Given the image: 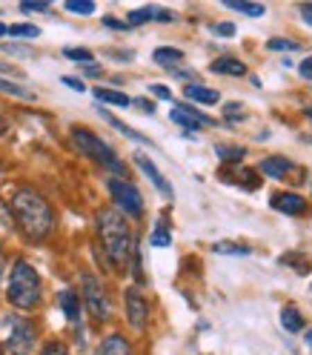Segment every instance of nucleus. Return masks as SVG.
Instances as JSON below:
<instances>
[{
	"mask_svg": "<svg viewBox=\"0 0 312 355\" xmlns=\"http://www.w3.org/2000/svg\"><path fill=\"white\" fill-rule=\"evenodd\" d=\"M12 218L29 241H43L55 230V212L40 192L20 187L12 198Z\"/></svg>",
	"mask_w": 312,
	"mask_h": 355,
	"instance_id": "f257e3e1",
	"label": "nucleus"
},
{
	"mask_svg": "<svg viewBox=\"0 0 312 355\" xmlns=\"http://www.w3.org/2000/svg\"><path fill=\"white\" fill-rule=\"evenodd\" d=\"M98 238L103 243V250L112 261V266L123 270L132 261V250H135V238L126 224V218L118 209H101L98 212Z\"/></svg>",
	"mask_w": 312,
	"mask_h": 355,
	"instance_id": "f03ea898",
	"label": "nucleus"
},
{
	"mask_svg": "<svg viewBox=\"0 0 312 355\" xmlns=\"http://www.w3.org/2000/svg\"><path fill=\"white\" fill-rule=\"evenodd\" d=\"M6 298L17 309H35L40 304V275L35 272L32 263L15 261L9 286H6Z\"/></svg>",
	"mask_w": 312,
	"mask_h": 355,
	"instance_id": "7ed1b4c3",
	"label": "nucleus"
},
{
	"mask_svg": "<svg viewBox=\"0 0 312 355\" xmlns=\"http://www.w3.org/2000/svg\"><path fill=\"white\" fill-rule=\"evenodd\" d=\"M72 141H75V146L86 155V158H92V161L101 164L103 169H109V172H115L118 178H123L126 166L121 164V158L115 155V149L109 146L103 138H98L95 132H89V129H83V126H72Z\"/></svg>",
	"mask_w": 312,
	"mask_h": 355,
	"instance_id": "20e7f679",
	"label": "nucleus"
},
{
	"mask_svg": "<svg viewBox=\"0 0 312 355\" xmlns=\"http://www.w3.org/2000/svg\"><path fill=\"white\" fill-rule=\"evenodd\" d=\"M109 195L118 204V212H126L129 218H141L144 215V198L135 184L123 181V178H109Z\"/></svg>",
	"mask_w": 312,
	"mask_h": 355,
	"instance_id": "39448f33",
	"label": "nucleus"
},
{
	"mask_svg": "<svg viewBox=\"0 0 312 355\" xmlns=\"http://www.w3.org/2000/svg\"><path fill=\"white\" fill-rule=\"evenodd\" d=\"M9 332H6V349L9 355H32L37 332L26 318H9Z\"/></svg>",
	"mask_w": 312,
	"mask_h": 355,
	"instance_id": "423d86ee",
	"label": "nucleus"
},
{
	"mask_svg": "<svg viewBox=\"0 0 312 355\" xmlns=\"http://www.w3.org/2000/svg\"><path fill=\"white\" fill-rule=\"evenodd\" d=\"M83 301L89 306V313H92L98 321H106L109 315H112V306H109V298L103 293V284L92 272L83 275Z\"/></svg>",
	"mask_w": 312,
	"mask_h": 355,
	"instance_id": "0eeeda50",
	"label": "nucleus"
},
{
	"mask_svg": "<svg viewBox=\"0 0 312 355\" xmlns=\"http://www.w3.org/2000/svg\"><path fill=\"white\" fill-rule=\"evenodd\" d=\"M123 298H126V318H129L132 329H144L149 321V304H146L144 293L138 286H129Z\"/></svg>",
	"mask_w": 312,
	"mask_h": 355,
	"instance_id": "6e6552de",
	"label": "nucleus"
},
{
	"mask_svg": "<svg viewBox=\"0 0 312 355\" xmlns=\"http://www.w3.org/2000/svg\"><path fill=\"white\" fill-rule=\"evenodd\" d=\"M135 164H138V169H141V172L149 178V181H152L155 187H158V192H161V195L172 198V187H169V181H166V178L161 175V169L152 164V158H149V155H144V152H135Z\"/></svg>",
	"mask_w": 312,
	"mask_h": 355,
	"instance_id": "1a4fd4ad",
	"label": "nucleus"
},
{
	"mask_svg": "<svg viewBox=\"0 0 312 355\" xmlns=\"http://www.w3.org/2000/svg\"><path fill=\"white\" fill-rule=\"evenodd\" d=\"M272 209H278L284 215H301V212H306V201L295 192H281L272 198Z\"/></svg>",
	"mask_w": 312,
	"mask_h": 355,
	"instance_id": "9d476101",
	"label": "nucleus"
},
{
	"mask_svg": "<svg viewBox=\"0 0 312 355\" xmlns=\"http://www.w3.org/2000/svg\"><path fill=\"white\" fill-rule=\"evenodd\" d=\"M146 20H175V15L169 9H155V6H146V9H135V12H129L126 17V26H138V24H146Z\"/></svg>",
	"mask_w": 312,
	"mask_h": 355,
	"instance_id": "9b49d317",
	"label": "nucleus"
},
{
	"mask_svg": "<svg viewBox=\"0 0 312 355\" xmlns=\"http://www.w3.org/2000/svg\"><path fill=\"white\" fill-rule=\"evenodd\" d=\"M289 169H293V161L281 158V155H272V158H263L258 164V172L266 175V178H284Z\"/></svg>",
	"mask_w": 312,
	"mask_h": 355,
	"instance_id": "f8f14e48",
	"label": "nucleus"
},
{
	"mask_svg": "<svg viewBox=\"0 0 312 355\" xmlns=\"http://www.w3.org/2000/svg\"><path fill=\"white\" fill-rule=\"evenodd\" d=\"M184 95H187L189 101H195V103H204V106H212V103H218V101H220V95L215 92V89L200 86V83H187Z\"/></svg>",
	"mask_w": 312,
	"mask_h": 355,
	"instance_id": "ddd939ff",
	"label": "nucleus"
},
{
	"mask_svg": "<svg viewBox=\"0 0 312 355\" xmlns=\"http://www.w3.org/2000/svg\"><path fill=\"white\" fill-rule=\"evenodd\" d=\"M58 301H60L63 315L69 318L72 324H78V321H80V298H78V293H75V290H60Z\"/></svg>",
	"mask_w": 312,
	"mask_h": 355,
	"instance_id": "4468645a",
	"label": "nucleus"
},
{
	"mask_svg": "<svg viewBox=\"0 0 312 355\" xmlns=\"http://www.w3.org/2000/svg\"><path fill=\"white\" fill-rule=\"evenodd\" d=\"M209 69L215 75H243L247 72V66H243L238 58H218V60H212Z\"/></svg>",
	"mask_w": 312,
	"mask_h": 355,
	"instance_id": "2eb2a0df",
	"label": "nucleus"
},
{
	"mask_svg": "<svg viewBox=\"0 0 312 355\" xmlns=\"http://www.w3.org/2000/svg\"><path fill=\"white\" fill-rule=\"evenodd\" d=\"M101 355H132V349H129V341L115 332V336H109L101 344Z\"/></svg>",
	"mask_w": 312,
	"mask_h": 355,
	"instance_id": "dca6fc26",
	"label": "nucleus"
},
{
	"mask_svg": "<svg viewBox=\"0 0 312 355\" xmlns=\"http://www.w3.org/2000/svg\"><path fill=\"white\" fill-rule=\"evenodd\" d=\"M92 95H95L101 103H112V106H129V103H132V101H129V95L118 92V89H103V86H98Z\"/></svg>",
	"mask_w": 312,
	"mask_h": 355,
	"instance_id": "f3484780",
	"label": "nucleus"
},
{
	"mask_svg": "<svg viewBox=\"0 0 312 355\" xmlns=\"http://www.w3.org/2000/svg\"><path fill=\"white\" fill-rule=\"evenodd\" d=\"M101 115L106 118V123L109 126H115L118 132H121V135H126V138H132V141H138V144H152L146 135H141V132H135V129H132V126H126V123H121L118 118H112V115H109V112H103V109H101Z\"/></svg>",
	"mask_w": 312,
	"mask_h": 355,
	"instance_id": "a211bd4d",
	"label": "nucleus"
},
{
	"mask_svg": "<svg viewBox=\"0 0 312 355\" xmlns=\"http://www.w3.org/2000/svg\"><path fill=\"white\" fill-rule=\"evenodd\" d=\"M215 255H229V258H243L250 255V247H243V243H235V241H220L212 247Z\"/></svg>",
	"mask_w": 312,
	"mask_h": 355,
	"instance_id": "6ab92c4d",
	"label": "nucleus"
},
{
	"mask_svg": "<svg viewBox=\"0 0 312 355\" xmlns=\"http://www.w3.org/2000/svg\"><path fill=\"white\" fill-rule=\"evenodd\" d=\"M281 324H284L286 332H301L304 329V315L298 313L295 306H286L284 313H281Z\"/></svg>",
	"mask_w": 312,
	"mask_h": 355,
	"instance_id": "aec40b11",
	"label": "nucleus"
},
{
	"mask_svg": "<svg viewBox=\"0 0 312 355\" xmlns=\"http://www.w3.org/2000/svg\"><path fill=\"white\" fill-rule=\"evenodd\" d=\"M227 9H235V12H243L250 17H261L263 15V6L261 3H252V0H224Z\"/></svg>",
	"mask_w": 312,
	"mask_h": 355,
	"instance_id": "412c9836",
	"label": "nucleus"
},
{
	"mask_svg": "<svg viewBox=\"0 0 312 355\" xmlns=\"http://www.w3.org/2000/svg\"><path fill=\"white\" fill-rule=\"evenodd\" d=\"M155 63H161V66H175V63H181L184 60V52L181 49H172V46H161V49H155Z\"/></svg>",
	"mask_w": 312,
	"mask_h": 355,
	"instance_id": "4be33fe9",
	"label": "nucleus"
},
{
	"mask_svg": "<svg viewBox=\"0 0 312 355\" xmlns=\"http://www.w3.org/2000/svg\"><path fill=\"white\" fill-rule=\"evenodd\" d=\"M0 92H6V95H12V98H24V101H32V98H35L29 89H24V86L15 83V80H6V78H0Z\"/></svg>",
	"mask_w": 312,
	"mask_h": 355,
	"instance_id": "5701e85b",
	"label": "nucleus"
},
{
	"mask_svg": "<svg viewBox=\"0 0 312 355\" xmlns=\"http://www.w3.org/2000/svg\"><path fill=\"white\" fill-rule=\"evenodd\" d=\"M172 243V232L166 227V220L161 218L158 224H155V232H152V247H169Z\"/></svg>",
	"mask_w": 312,
	"mask_h": 355,
	"instance_id": "b1692460",
	"label": "nucleus"
},
{
	"mask_svg": "<svg viewBox=\"0 0 312 355\" xmlns=\"http://www.w3.org/2000/svg\"><path fill=\"white\" fill-rule=\"evenodd\" d=\"M266 49H270V52H295L298 43L286 40V37H270V40H266Z\"/></svg>",
	"mask_w": 312,
	"mask_h": 355,
	"instance_id": "393cba45",
	"label": "nucleus"
},
{
	"mask_svg": "<svg viewBox=\"0 0 312 355\" xmlns=\"http://www.w3.org/2000/svg\"><path fill=\"white\" fill-rule=\"evenodd\" d=\"M66 12H72V15H92L95 3H92V0H66Z\"/></svg>",
	"mask_w": 312,
	"mask_h": 355,
	"instance_id": "a878e982",
	"label": "nucleus"
},
{
	"mask_svg": "<svg viewBox=\"0 0 312 355\" xmlns=\"http://www.w3.org/2000/svg\"><path fill=\"white\" fill-rule=\"evenodd\" d=\"M215 152H218V158H224L227 164H235L243 158V146H215Z\"/></svg>",
	"mask_w": 312,
	"mask_h": 355,
	"instance_id": "bb28decb",
	"label": "nucleus"
},
{
	"mask_svg": "<svg viewBox=\"0 0 312 355\" xmlns=\"http://www.w3.org/2000/svg\"><path fill=\"white\" fill-rule=\"evenodd\" d=\"M9 32H12L15 37H37V35H40V29L32 26V24H15V26H9Z\"/></svg>",
	"mask_w": 312,
	"mask_h": 355,
	"instance_id": "cd10ccee",
	"label": "nucleus"
},
{
	"mask_svg": "<svg viewBox=\"0 0 312 355\" xmlns=\"http://www.w3.org/2000/svg\"><path fill=\"white\" fill-rule=\"evenodd\" d=\"M63 55L69 60H78V63H92V52L83 49V46H75V49H63Z\"/></svg>",
	"mask_w": 312,
	"mask_h": 355,
	"instance_id": "c85d7f7f",
	"label": "nucleus"
},
{
	"mask_svg": "<svg viewBox=\"0 0 312 355\" xmlns=\"http://www.w3.org/2000/svg\"><path fill=\"white\" fill-rule=\"evenodd\" d=\"M20 9L24 12H49V0H24Z\"/></svg>",
	"mask_w": 312,
	"mask_h": 355,
	"instance_id": "c756f323",
	"label": "nucleus"
},
{
	"mask_svg": "<svg viewBox=\"0 0 312 355\" xmlns=\"http://www.w3.org/2000/svg\"><path fill=\"white\" fill-rule=\"evenodd\" d=\"M40 355H69V352H66V347H63L60 341H49L46 347H43Z\"/></svg>",
	"mask_w": 312,
	"mask_h": 355,
	"instance_id": "7c9ffc66",
	"label": "nucleus"
},
{
	"mask_svg": "<svg viewBox=\"0 0 312 355\" xmlns=\"http://www.w3.org/2000/svg\"><path fill=\"white\" fill-rule=\"evenodd\" d=\"M212 35H220V37H235V26H232V24H215V26H212Z\"/></svg>",
	"mask_w": 312,
	"mask_h": 355,
	"instance_id": "2f4dec72",
	"label": "nucleus"
},
{
	"mask_svg": "<svg viewBox=\"0 0 312 355\" xmlns=\"http://www.w3.org/2000/svg\"><path fill=\"white\" fill-rule=\"evenodd\" d=\"M149 92H152L155 98H161V101H172V92H169L166 86H161V83H152V86H149Z\"/></svg>",
	"mask_w": 312,
	"mask_h": 355,
	"instance_id": "473e14b6",
	"label": "nucleus"
},
{
	"mask_svg": "<svg viewBox=\"0 0 312 355\" xmlns=\"http://www.w3.org/2000/svg\"><path fill=\"white\" fill-rule=\"evenodd\" d=\"M12 227V209H6V204L0 201V230H9Z\"/></svg>",
	"mask_w": 312,
	"mask_h": 355,
	"instance_id": "72a5a7b5",
	"label": "nucleus"
},
{
	"mask_svg": "<svg viewBox=\"0 0 312 355\" xmlns=\"http://www.w3.org/2000/svg\"><path fill=\"white\" fill-rule=\"evenodd\" d=\"M103 26L115 29V32H126V29H129V26L123 24V20H118V17H103Z\"/></svg>",
	"mask_w": 312,
	"mask_h": 355,
	"instance_id": "f704fd0d",
	"label": "nucleus"
},
{
	"mask_svg": "<svg viewBox=\"0 0 312 355\" xmlns=\"http://www.w3.org/2000/svg\"><path fill=\"white\" fill-rule=\"evenodd\" d=\"M298 69H301V78H306V80H312V58H306L301 66H298Z\"/></svg>",
	"mask_w": 312,
	"mask_h": 355,
	"instance_id": "c9c22d12",
	"label": "nucleus"
},
{
	"mask_svg": "<svg viewBox=\"0 0 312 355\" xmlns=\"http://www.w3.org/2000/svg\"><path fill=\"white\" fill-rule=\"evenodd\" d=\"M63 83L69 86V89H75V92H83V89H86L83 80H78V78H63Z\"/></svg>",
	"mask_w": 312,
	"mask_h": 355,
	"instance_id": "e433bc0d",
	"label": "nucleus"
},
{
	"mask_svg": "<svg viewBox=\"0 0 312 355\" xmlns=\"http://www.w3.org/2000/svg\"><path fill=\"white\" fill-rule=\"evenodd\" d=\"M83 75H86V78H98V75H101V66L86 63V66H83Z\"/></svg>",
	"mask_w": 312,
	"mask_h": 355,
	"instance_id": "4c0bfd02",
	"label": "nucleus"
},
{
	"mask_svg": "<svg viewBox=\"0 0 312 355\" xmlns=\"http://www.w3.org/2000/svg\"><path fill=\"white\" fill-rule=\"evenodd\" d=\"M3 52H9V55H26V49H24V46H15V43L3 46Z\"/></svg>",
	"mask_w": 312,
	"mask_h": 355,
	"instance_id": "58836bf2",
	"label": "nucleus"
},
{
	"mask_svg": "<svg viewBox=\"0 0 312 355\" xmlns=\"http://www.w3.org/2000/svg\"><path fill=\"white\" fill-rule=\"evenodd\" d=\"M224 112H227V118H232V115H238V112H243V109H241V103H229V106L224 109Z\"/></svg>",
	"mask_w": 312,
	"mask_h": 355,
	"instance_id": "ea45409f",
	"label": "nucleus"
},
{
	"mask_svg": "<svg viewBox=\"0 0 312 355\" xmlns=\"http://www.w3.org/2000/svg\"><path fill=\"white\" fill-rule=\"evenodd\" d=\"M301 17H304V20H306V24H309V26H312V3H309V6H304V9H301Z\"/></svg>",
	"mask_w": 312,
	"mask_h": 355,
	"instance_id": "a19ab883",
	"label": "nucleus"
},
{
	"mask_svg": "<svg viewBox=\"0 0 312 355\" xmlns=\"http://www.w3.org/2000/svg\"><path fill=\"white\" fill-rule=\"evenodd\" d=\"M0 72H3V75H20V72H15V69H12L9 63H3V60H0Z\"/></svg>",
	"mask_w": 312,
	"mask_h": 355,
	"instance_id": "79ce46f5",
	"label": "nucleus"
},
{
	"mask_svg": "<svg viewBox=\"0 0 312 355\" xmlns=\"http://www.w3.org/2000/svg\"><path fill=\"white\" fill-rule=\"evenodd\" d=\"M3 266H6V258H3V252H0V278H3Z\"/></svg>",
	"mask_w": 312,
	"mask_h": 355,
	"instance_id": "37998d69",
	"label": "nucleus"
},
{
	"mask_svg": "<svg viewBox=\"0 0 312 355\" xmlns=\"http://www.w3.org/2000/svg\"><path fill=\"white\" fill-rule=\"evenodd\" d=\"M6 32H9V26H3V24H0V37H3Z\"/></svg>",
	"mask_w": 312,
	"mask_h": 355,
	"instance_id": "c03bdc74",
	"label": "nucleus"
},
{
	"mask_svg": "<svg viewBox=\"0 0 312 355\" xmlns=\"http://www.w3.org/2000/svg\"><path fill=\"white\" fill-rule=\"evenodd\" d=\"M3 132H6V123H3V118H0V135H3Z\"/></svg>",
	"mask_w": 312,
	"mask_h": 355,
	"instance_id": "a18cd8bd",
	"label": "nucleus"
},
{
	"mask_svg": "<svg viewBox=\"0 0 312 355\" xmlns=\"http://www.w3.org/2000/svg\"><path fill=\"white\" fill-rule=\"evenodd\" d=\"M306 344H309V347H312V329H309V332H306Z\"/></svg>",
	"mask_w": 312,
	"mask_h": 355,
	"instance_id": "49530a36",
	"label": "nucleus"
},
{
	"mask_svg": "<svg viewBox=\"0 0 312 355\" xmlns=\"http://www.w3.org/2000/svg\"><path fill=\"white\" fill-rule=\"evenodd\" d=\"M306 118H312V109H306Z\"/></svg>",
	"mask_w": 312,
	"mask_h": 355,
	"instance_id": "de8ad7c7",
	"label": "nucleus"
}]
</instances>
